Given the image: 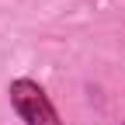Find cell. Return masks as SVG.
Segmentation results:
<instances>
[{"label":"cell","mask_w":125,"mask_h":125,"mask_svg":"<svg viewBox=\"0 0 125 125\" xmlns=\"http://www.w3.org/2000/svg\"><path fill=\"white\" fill-rule=\"evenodd\" d=\"M122 125H125V122H122Z\"/></svg>","instance_id":"obj_2"},{"label":"cell","mask_w":125,"mask_h":125,"mask_svg":"<svg viewBox=\"0 0 125 125\" xmlns=\"http://www.w3.org/2000/svg\"><path fill=\"white\" fill-rule=\"evenodd\" d=\"M10 104H14V111L21 115V122L24 125H62V118H59V111L52 108V101H49V94H45L35 80H14L10 83Z\"/></svg>","instance_id":"obj_1"}]
</instances>
